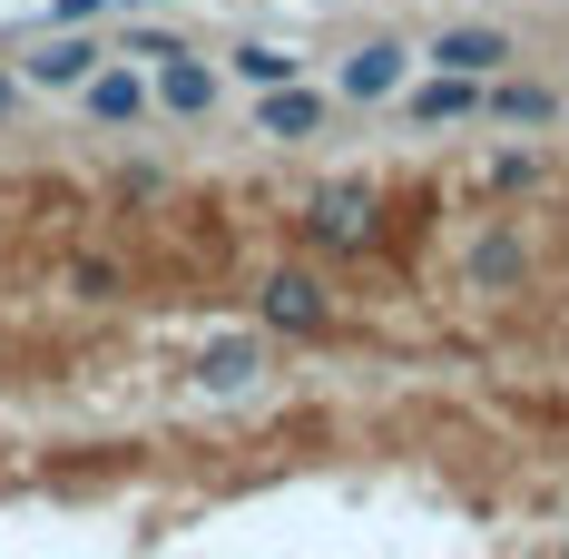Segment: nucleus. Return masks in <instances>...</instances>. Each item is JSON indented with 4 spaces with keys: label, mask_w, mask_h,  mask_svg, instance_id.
Returning a JSON list of instances; mask_svg holds the SVG:
<instances>
[{
    "label": "nucleus",
    "mask_w": 569,
    "mask_h": 559,
    "mask_svg": "<svg viewBox=\"0 0 569 559\" xmlns=\"http://www.w3.org/2000/svg\"><path fill=\"white\" fill-rule=\"evenodd\" d=\"M69 99H79V109L99 118V128H138V118L158 109V99H148V79H138L128 59H99V69H89V79H79Z\"/></svg>",
    "instance_id": "nucleus-6"
},
{
    "label": "nucleus",
    "mask_w": 569,
    "mask_h": 559,
    "mask_svg": "<svg viewBox=\"0 0 569 559\" xmlns=\"http://www.w3.org/2000/svg\"><path fill=\"white\" fill-rule=\"evenodd\" d=\"M118 0H50V30H99Z\"/></svg>",
    "instance_id": "nucleus-17"
},
{
    "label": "nucleus",
    "mask_w": 569,
    "mask_h": 559,
    "mask_svg": "<svg viewBox=\"0 0 569 559\" xmlns=\"http://www.w3.org/2000/svg\"><path fill=\"white\" fill-rule=\"evenodd\" d=\"M148 99H158L168 118H217V99H227V79H217V59L177 50V59H158V79H148Z\"/></svg>",
    "instance_id": "nucleus-5"
},
{
    "label": "nucleus",
    "mask_w": 569,
    "mask_h": 559,
    "mask_svg": "<svg viewBox=\"0 0 569 559\" xmlns=\"http://www.w3.org/2000/svg\"><path fill=\"white\" fill-rule=\"evenodd\" d=\"M325 89H305V79H284V89H256V138H276V148H295V138H315L325 128Z\"/></svg>",
    "instance_id": "nucleus-7"
},
{
    "label": "nucleus",
    "mask_w": 569,
    "mask_h": 559,
    "mask_svg": "<svg viewBox=\"0 0 569 559\" xmlns=\"http://www.w3.org/2000/svg\"><path fill=\"white\" fill-rule=\"evenodd\" d=\"M118 10H168V0H118Z\"/></svg>",
    "instance_id": "nucleus-19"
},
{
    "label": "nucleus",
    "mask_w": 569,
    "mask_h": 559,
    "mask_svg": "<svg viewBox=\"0 0 569 559\" xmlns=\"http://www.w3.org/2000/svg\"><path fill=\"white\" fill-rule=\"evenodd\" d=\"M402 118H412V128H461V118H481V79L432 69L422 89H402Z\"/></svg>",
    "instance_id": "nucleus-11"
},
{
    "label": "nucleus",
    "mask_w": 569,
    "mask_h": 559,
    "mask_svg": "<svg viewBox=\"0 0 569 559\" xmlns=\"http://www.w3.org/2000/svg\"><path fill=\"white\" fill-rule=\"evenodd\" d=\"M20 99H30V89H20V69H10V59H0V128H10V118H20Z\"/></svg>",
    "instance_id": "nucleus-18"
},
{
    "label": "nucleus",
    "mask_w": 569,
    "mask_h": 559,
    "mask_svg": "<svg viewBox=\"0 0 569 559\" xmlns=\"http://www.w3.org/2000/svg\"><path fill=\"white\" fill-rule=\"evenodd\" d=\"M227 69L246 79V89H284V79H305V59H295V50H276V40H236V50H227Z\"/></svg>",
    "instance_id": "nucleus-13"
},
{
    "label": "nucleus",
    "mask_w": 569,
    "mask_h": 559,
    "mask_svg": "<svg viewBox=\"0 0 569 559\" xmlns=\"http://www.w3.org/2000/svg\"><path fill=\"white\" fill-rule=\"evenodd\" d=\"M461 285H471V295H520V285H530V236H520V226H481L471 256H461Z\"/></svg>",
    "instance_id": "nucleus-4"
},
{
    "label": "nucleus",
    "mask_w": 569,
    "mask_h": 559,
    "mask_svg": "<svg viewBox=\"0 0 569 559\" xmlns=\"http://www.w3.org/2000/svg\"><path fill=\"white\" fill-rule=\"evenodd\" d=\"M481 118H501V128H560V89H540V79H481Z\"/></svg>",
    "instance_id": "nucleus-12"
},
{
    "label": "nucleus",
    "mask_w": 569,
    "mask_h": 559,
    "mask_svg": "<svg viewBox=\"0 0 569 559\" xmlns=\"http://www.w3.org/2000/svg\"><path fill=\"white\" fill-rule=\"evenodd\" d=\"M511 59H520V50L491 30V20H461V30H442V40H432V69H452V79H501Z\"/></svg>",
    "instance_id": "nucleus-8"
},
{
    "label": "nucleus",
    "mask_w": 569,
    "mask_h": 559,
    "mask_svg": "<svg viewBox=\"0 0 569 559\" xmlns=\"http://www.w3.org/2000/svg\"><path fill=\"white\" fill-rule=\"evenodd\" d=\"M402 59H412L402 40H363V50L335 69V89L353 99V109H373V99H393V89H402Z\"/></svg>",
    "instance_id": "nucleus-10"
},
{
    "label": "nucleus",
    "mask_w": 569,
    "mask_h": 559,
    "mask_svg": "<svg viewBox=\"0 0 569 559\" xmlns=\"http://www.w3.org/2000/svg\"><path fill=\"white\" fill-rule=\"evenodd\" d=\"M491 187H501V197H530V187H540V158H530V148H501V158H491Z\"/></svg>",
    "instance_id": "nucleus-15"
},
{
    "label": "nucleus",
    "mask_w": 569,
    "mask_h": 559,
    "mask_svg": "<svg viewBox=\"0 0 569 559\" xmlns=\"http://www.w3.org/2000/svg\"><path fill=\"white\" fill-rule=\"evenodd\" d=\"M335 325V295L315 266H266L256 276V335H325Z\"/></svg>",
    "instance_id": "nucleus-2"
},
{
    "label": "nucleus",
    "mask_w": 569,
    "mask_h": 559,
    "mask_svg": "<svg viewBox=\"0 0 569 559\" xmlns=\"http://www.w3.org/2000/svg\"><path fill=\"white\" fill-rule=\"evenodd\" d=\"M69 295H79V305H118V295H128V266H118V256H69Z\"/></svg>",
    "instance_id": "nucleus-14"
},
{
    "label": "nucleus",
    "mask_w": 569,
    "mask_h": 559,
    "mask_svg": "<svg viewBox=\"0 0 569 559\" xmlns=\"http://www.w3.org/2000/svg\"><path fill=\"white\" fill-rule=\"evenodd\" d=\"M256 383H266V335L197 343V392H256Z\"/></svg>",
    "instance_id": "nucleus-9"
},
{
    "label": "nucleus",
    "mask_w": 569,
    "mask_h": 559,
    "mask_svg": "<svg viewBox=\"0 0 569 559\" xmlns=\"http://www.w3.org/2000/svg\"><path fill=\"white\" fill-rule=\"evenodd\" d=\"M295 226H305L315 256H363V246H383V187L373 177H335V187H315L295 207Z\"/></svg>",
    "instance_id": "nucleus-1"
},
{
    "label": "nucleus",
    "mask_w": 569,
    "mask_h": 559,
    "mask_svg": "<svg viewBox=\"0 0 569 559\" xmlns=\"http://www.w3.org/2000/svg\"><path fill=\"white\" fill-rule=\"evenodd\" d=\"M177 50H187L177 30H158V20H128V59H148V69H158V59H177Z\"/></svg>",
    "instance_id": "nucleus-16"
},
{
    "label": "nucleus",
    "mask_w": 569,
    "mask_h": 559,
    "mask_svg": "<svg viewBox=\"0 0 569 559\" xmlns=\"http://www.w3.org/2000/svg\"><path fill=\"white\" fill-rule=\"evenodd\" d=\"M99 59H109V40H99V30H40L10 69H20V89H79Z\"/></svg>",
    "instance_id": "nucleus-3"
}]
</instances>
